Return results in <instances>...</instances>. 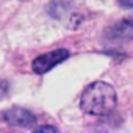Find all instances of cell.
Segmentation results:
<instances>
[{
    "label": "cell",
    "mask_w": 133,
    "mask_h": 133,
    "mask_svg": "<svg viewBox=\"0 0 133 133\" xmlns=\"http://www.w3.org/2000/svg\"><path fill=\"white\" fill-rule=\"evenodd\" d=\"M117 103L116 91L105 82L91 83L80 97V107L85 113L92 116H108Z\"/></svg>",
    "instance_id": "obj_1"
},
{
    "label": "cell",
    "mask_w": 133,
    "mask_h": 133,
    "mask_svg": "<svg viewBox=\"0 0 133 133\" xmlns=\"http://www.w3.org/2000/svg\"><path fill=\"white\" fill-rule=\"evenodd\" d=\"M68 56H69L68 49H55L52 52H47V53L39 55L38 58H35L33 63H31V69H33L35 74H45L50 69H53L56 64L64 61Z\"/></svg>",
    "instance_id": "obj_2"
},
{
    "label": "cell",
    "mask_w": 133,
    "mask_h": 133,
    "mask_svg": "<svg viewBox=\"0 0 133 133\" xmlns=\"http://www.w3.org/2000/svg\"><path fill=\"white\" fill-rule=\"evenodd\" d=\"M2 117L8 125L22 127V128H28L36 122V116L31 111H28L25 108H21V107H14V108L5 111Z\"/></svg>",
    "instance_id": "obj_3"
},
{
    "label": "cell",
    "mask_w": 133,
    "mask_h": 133,
    "mask_svg": "<svg viewBox=\"0 0 133 133\" xmlns=\"http://www.w3.org/2000/svg\"><path fill=\"white\" fill-rule=\"evenodd\" d=\"M8 92V83L6 82H0V99H3Z\"/></svg>",
    "instance_id": "obj_4"
},
{
    "label": "cell",
    "mask_w": 133,
    "mask_h": 133,
    "mask_svg": "<svg viewBox=\"0 0 133 133\" xmlns=\"http://www.w3.org/2000/svg\"><path fill=\"white\" fill-rule=\"evenodd\" d=\"M35 131H58V128H55L52 125H42V127H36Z\"/></svg>",
    "instance_id": "obj_5"
},
{
    "label": "cell",
    "mask_w": 133,
    "mask_h": 133,
    "mask_svg": "<svg viewBox=\"0 0 133 133\" xmlns=\"http://www.w3.org/2000/svg\"><path fill=\"white\" fill-rule=\"evenodd\" d=\"M119 5H121L122 8L130 10V8H133V0H119Z\"/></svg>",
    "instance_id": "obj_6"
},
{
    "label": "cell",
    "mask_w": 133,
    "mask_h": 133,
    "mask_svg": "<svg viewBox=\"0 0 133 133\" xmlns=\"http://www.w3.org/2000/svg\"><path fill=\"white\" fill-rule=\"evenodd\" d=\"M124 24L127 25V27H130V28H133V14H130L125 21H124Z\"/></svg>",
    "instance_id": "obj_7"
}]
</instances>
